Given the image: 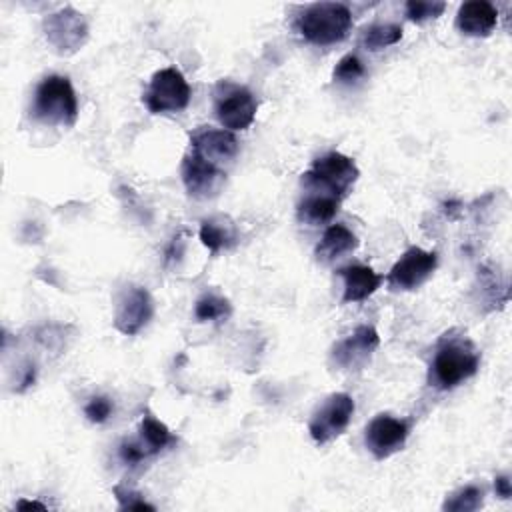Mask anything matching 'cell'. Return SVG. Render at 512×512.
<instances>
[{
	"label": "cell",
	"mask_w": 512,
	"mask_h": 512,
	"mask_svg": "<svg viewBox=\"0 0 512 512\" xmlns=\"http://www.w3.org/2000/svg\"><path fill=\"white\" fill-rule=\"evenodd\" d=\"M480 368V352L466 334H442L428 366V386L448 392L472 378Z\"/></svg>",
	"instance_id": "6da1fadb"
},
{
	"label": "cell",
	"mask_w": 512,
	"mask_h": 512,
	"mask_svg": "<svg viewBox=\"0 0 512 512\" xmlns=\"http://www.w3.org/2000/svg\"><path fill=\"white\" fill-rule=\"evenodd\" d=\"M32 116L48 126H74L78 120V98L72 82L60 74L42 78L34 90Z\"/></svg>",
	"instance_id": "7a4b0ae2"
},
{
	"label": "cell",
	"mask_w": 512,
	"mask_h": 512,
	"mask_svg": "<svg viewBox=\"0 0 512 512\" xmlns=\"http://www.w3.org/2000/svg\"><path fill=\"white\" fill-rule=\"evenodd\" d=\"M352 12L340 2H316L304 8L296 20L298 34L316 46H330L348 36Z\"/></svg>",
	"instance_id": "3957f363"
},
{
	"label": "cell",
	"mask_w": 512,
	"mask_h": 512,
	"mask_svg": "<svg viewBox=\"0 0 512 512\" xmlns=\"http://www.w3.org/2000/svg\"><path fill=\"white\" fill-rule=\"evenodd\" d=\"M360 170L350 156L340 152H328L312 162L302 174V186L306 192H320L336 198H344L356 184Z\"/></svg>",
	"instance_id": "277c9868"
},
{
	"label": "cell",
	"mask_w": 512,
	"mask_h": 512,
	"mask_svg": "<svg viewBox=\"0 0 512 512\" xmlns=\"http://www.w3.org/2000/svg\"><path fill=\"white\" fill-rule=\"evenodd\" d=\"M192 90L178 68H162L154 72L148 88L142 94V102L152 114L180 112L188 106Z\"/></svg>",
	"instance_id": "5b68a950"
},
{
	"label": "cell",
	"mask_w": 512,
	"mask_h": 512,
	"mask_svg": "<svg viewBox=\"0 0 512 512\" xmlns=\"http://www.w3.org/2000/svg\"><path fill=\"white\" fill-rule=\"evenodd\" d=\"M256 110H258V102L246 86L224 82V80L218 82L214 90V112L218 122L226 130L236 132V130L250 128L256 118Z\"/></svg>",
	"instance_id": "8992f818"
},
{
	"label": "cell",
	"mask_w": 512,
	"mask_h": 512,
	"mask_svg": "<svg viewBox=\"0 0 512 512\" xmlns=\"http://www.w3.org/2000/svg\"><path fill=\"white\" fill-rule=\"evenodd\" d=\"M42 30L48 46L58 56L78 52L88 40V22L72 6H64L42 20Z\"/></svg>",
	"instance_id": "52a82bcc"
},
{
	"label": "cell",
	"mask_w": 512,
	"mask_h": 512,
	"mask_svg": "<svg viewBox=\"0 0 512 512\" xmlns=\"http://www.w3.org/2000/svg\"><path fill=\"white\" fill-rule=\"evenodd\" d=\"M354 414V400L346 392L326 396L310 416L308 432L318 446H324L344 434Z\"/></svg>",
	"instance_id": "ba28073f"
},
{
	"label": "cell",
	"mask_w": 512,
	"mask_h": 512,
	"mask_svg": "<svg viewBox=\"0 0 512 512\" xmlns=\"http://www.w3.org/2000/svg\"><path fill=\"white\" fill-rule=\"evenodd\" d=\"M378 346H380V336L376 328L362 324V326H356L348 336H344L332 346L330 362L342 372H358L370 362Z\"/></svg>",
	"instance_id": "9c48e42d"
},
{
	"label": "cell",
	"mask_w": 512,
	"mask_h": 512,
	"mask_svg": "<svg viewBox=\"0 0 512 512\" xmlns=\"http://www.w3.org/2000/svg\"><path fill=\"white\" fill-rule=\"evenodd\" d=\"M438 254L418 246L408 248L386 274V284L392 292H408L420 288L436 270Z\"/></svg>",
	"instance_id": "30bf717a"
},
{
	"label": "cell",
	"mask_w": 512,
	"mask_h": 512,
	"mask_svg": "<svg viewBox=\"0 0 512 512\" xmlns=\"http://www.w3.org/2000/svg\"><path fill=\"white\" fill-rule=\"evenodd\" d=\"M190 152L222 170H228L240 152V144L234 132L226 128L200 126L190 134Z\"/></svg>",
	"instance_id": "8fae6325"
},
{
	"label": "cell",
	"mask_w": 512,
	"mask_h": 512,
	"mask_svg": "<svg viewBox=\"0 0 512 512\" xmlns=\"http://www.w3.org/2000/svg\"><path fill=\"white\" fill-rule=\"evenodd\" d=\"M410 426L402 418L390 414H376L364 430V444L376 460H386L404 448Z\"/></svg>",
	"instance_id": "7c38bea8"
},
{
	"label": "cell",
	"mask_w": 512,
	"mask_h": 512,
	"mask_svg": "<svg viewBox=\"0 0 512 512\" xmlns=\"http://www.w3.org/2000/svg\"><path fill=\"white\" fill-rule=\"evenodd\" d=\"M154 316V300L142 286H128L114 306V328L126 336L138 334Z\"/></svg>",
	"instance_id": "4fadbf2b"
},
{
	"label": "cell",
	"mask_w": 512,
	"mask_h": 512,
	"mask_svg": "<svg viewBox=\"0 0 512 512\" xmlns=\"http://www.w3.org/2000/svg\"><path fill=\"white\" fill-rule=\"evenodd\" d=\"M180 174L186 192L196 200H208L218 196L226 182V170L210 164L208 160L200 158L190 150L182 160Z\"/></svg>",
	"instance_id": "5bb4252c"
},
{
	"label": "cell",
	"mask_w": 512,
	"mask_h": 512,
	"mask_svg": "<svg viewBox=\"0 0 512 512\" xmlns=\"http://www.w3.org/2000/svg\"><path fill=\"white\" fill-rule=\"evenodd\" d=\"M498 24V10L486 0H470L460 4L456 12V28L470 38H486Z\"/></svg>",
	"instance_id": "9a60e30c"
},
{
	"label": "cell",
	"mask_w": 512,
	"mask_h": 512,
	"mask_svg": "<svg viewBox=\"0 0 512 512\" xmlns=\"http://www.w3.org/2000/svg\"><path fill=\"white\" fill-rule=\"evenodd\" d=\"M338 272L344 282L342 302H362L370 298L382 284V276L364 264H350Z\"/></svg>",
	"instance_id": "2e32d148"
},
{
	"label": "cell",
	"mask_w": 512,
	"mask_h": 512,
	"mask_svg": "<svg viewBox=\"0 0 512 512\" xmlns=\"http://www.w3.org/2000/svg\"><path fill=\"white\" fill-rule=\"evenodd\" d=\"M358 248V238L356 234L344 226V224H330L320 242L316 244V250H314V256L318 262L322 264H332L340 258H344L346 254L354 252Z\"/></svg>",
	"instance_id": "e0dca14e"
},
{
	"label": "cell",
	"mask_w": 512,
	"mask_h": 512,
	"mask_svg": "<svg viewBox=\"0 0 512 512\" xmlns=\"http://www.w3.org/2000/svg\"><path fill=\"white\" fill-rule=\"evenodd\" d=\"M340 198L336 196H328V194H320V192H308L296 206V218L298 222L306 224V226H320V224H328L338 208H340Z\"/></svg>",
	"instance_id": "ac0fdd59"
},
{
	"label": "cell",
	"mask_w": 512,
	"mask_h": 512,
	"mask_svg": "<svg viewBox=\"0 0 512 512\" xmlns=\"http://www.w3.org/2000/svg\"><path fill=\"white\" fill-rule=\"evenodd\" d=\"M200 240L216 256L238 242V232L230 218H208L200 222Z\"/></svg>",
	"instance_id": "d6986e66"
},
{
	"label": "cell",
	"mask_w": 512,
	"mask_h": 512,
	"mask_svg": "<svg viewBox=\"0 0 512 512\" xmlns=\"http://www.w3.org/2000/svg\"><path fill=\"white\" fill-rule=\"evenodd\" d=\"M138 444L144 448V452L148 456L158 454L162 448H166L168 444L174 442L172 432L168 430L166 424H162L158 418H154L152 414H144L140 428H138Z\"/></svg>",
	"instance_id": "ffe728a7"
},
{
	"label": "cell",
	"mask_w": 512,
	"mask_h": 512,
	"mask_svg": "<svg viewBox=\"0 0 512 512\" xmlns=\"http://www.w3.org/2000/svg\"><path fill=\"white\" fill-rule=\"evenodd\" d=\"M402 40V26L394 22H376L362 30L360 44L370 52H380Z\"/></svg>",
	"instance_id": "44dd1931"
},
{
	"label": "cell",
	"mask_w": 512,
	"mask_h": 512,
	"mask_svg": "<svg viewBox=\"0 0 512 512\" xmlns=\"http://www.w3.org/2000/svg\"><path fill=\"white\" fill-rule=\"evenodd\" d=\"M230 314H232L230 300L214 292L200 296L194 304V316L198 322H222L230 318Z\"/></svg>",
	"instance_id": "7402d4cb"
},
{
	"label": "cell",
	"mask_w": 512,
	"mask_h": 512,
	"mask_svg": "<svg viewBox=\"0 0 512 512\" xmlns=\"http://www.w3.org/2000/svg\"><path fill=\"white\" fill-rule=\"evenodd\" d=\"M484 504V488L476 486V484H466L462 488H458L456 492H452L450 496H446L442 510L446 512H472L482 508Z\"/></svg>",
	"instance_id": "603a6c76"
},
{
	"label": "cell",
	"mask_w": 512,
	"mask_h": 512,
	"mask_svg": "<svg viewBox=\"0 0 512 512\" xmlns=\"http://www.w3.org/2000/svg\"><path fill=\"white\" fill-rule=\"evenodd\" d=\"M404 10H406V18L410 22H416V24H422L426 20H436L438 16L444 14L446 10V2H436V0H408L404 4Z\"/></svg>",
	"instance_id": "cb8c5ba5"
},
{
	"label": "cell",
	"mask_w": 512,
	"mask_h": 512,
	"mask_svg": "<svg viewBox=\"0 0 512 512\" xmlns=\"http://www.w3.org/2000/svg\"><path fill=\"white\" fill-rule=\"evenodd\" d=\"M366 68L364 62L356 54H346L338 60V64L332 70V80L338 84H354L360 78H364Z\"/></svg>",
	"instance_id": "d4e9b609"
},
{
	"label": "cell",
	"mask_w": 512,
	"mask_h": 512,
	"mask_svg": "<svg viewBox=\"0 0 512 512\" xmlns=\"http://www.w3.org/2000/svg\"><path fill=\"white\" fill-rule=\"evenodd\" d=\"M114 410V404L108 396H92L86 404H84V416L92 422V424H102L110 418Z\"/></svg>",
	"instance_id": "484cf974"
},
{
	"label": "cell",
	"mask_w": 512,
	"mask_h": 512,
	"mask_svg": "<svg viewBox=\"0 0 512 512\" xmlns=\"http://www.w3.org/2000/svg\"><path fill=\"white\" fill-rule=\"evenodd\" d=\"M114 496L118 500L120 510H154V506L148 504L144 496L140 492H134L132 488L114 486Z\"/></svg>",
	"instance_id": "4316f807"
},
{
	"label": "cell",
	"mask_w": 512,
	"mask_h": 512,
	"mask_svg": "<svg viewBox=\"0 0 512 512\" xmlns=\"http://www.w3.org/2000/svg\"><path fill=\"white\" fill-rule=\"evenodd\" d=\"M118 454L126 466H138L140 462H144L148 458V454L138 444V440H122L118 446Z\"/></svg>",
	"instance_id": "83f0119b"
},
{
	"label": "cell",
	"mask_w": 512,
	"mask_h": 512,
	"mask_svg": "<svg viewBox=\"0 0 512 512\" xmlns=\"http://www.w3.org/2000/svg\"><path fill=\"white\" fill-rule=\"evenodd\" d=\"M494 492H496V496H500L502 500H508V498L512 496V484H510V478H508L506 474L494 478Z\"/></svg>",
	"instance_id": "f1b7e54d"
},
{
	"label": "cell",
	"mask_w": 512,
	"mask_h": 512,
	"mask_svg": "<svg viewBox=\"0 0 512 512\" xmlns=\"http://www.w3.org/2000/svg\"><path fill=\"white\" fill-rule=\"evenodd\" d=\"M16 508H40V510H44L46 506L44 504H40V502H26V500H20V502H16Z\"/></svg>",
	"instance_id": "f546056e"
}]
</instances>
